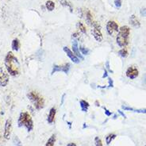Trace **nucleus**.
Wrapping results in <instances>:
<instances>
[{
	"instance_id": "nucleus-24",
	"label": "nucleus",
	"mask_w": 146,
	"mask_h": 146,
	"mask_svg": "<svg viewBox=\"0 0 146 146\" xmlns=\"http://www.w3.org/2000/svg\"><path fill=\"white\" fill-rule=\"evenodd\" d=\"M118 54L120 55L122 58H125V57H127L128 56V54H129V53H128V51L125 48H121V50L118 51Z\"/></svg>"
},
{
	"instance_id": "nucleus-16",
	"label": "nucleus",
	"mask_w": 146,
	"mask_h": 146,
	"mask_svg": "<svg viewBox=\"0 0 146 146\" xmlns=\"http://www.w3.org/2000/svg\"><path fill=\"white\" fill-rule=\"evenodd\" d=\"M80 105L81 107V110L82 111H84V112H87L88 110V108H89V102H87L86 100H84V99H82L80 101Z\"/></svg>"
},
{
	"instance_id": "nucleus-11",
	"label": "nucleus",
	"mask_w": 146,
	"mask_h": 146,
	"mask_svg": "<svg viewBox=\"0 0 146 146\" xmlns=\"http://www.w3.org/2000/svg\"><path fill=\"white\" fill-rule=\"evenodd\" d=\"M64 51L65 52V53L67 54V56L69 57L70 60H71L73 63H75V64H79V63H80V59L78 58L73 53V52L69 48H68L67 46H64Z\"/></svg>"
},
{
	"instance_id": "nucleus-27",
	"label": "nucleus",
	"mask_w": 146,
	"mask_h": 146,
	"mask_svg": "<svg viewBox=\"0 0 146 146\" xmlns=\"http://www.w3.org/2000/svg\"><path fill=\"white\" fill-rule=\"evenodd\" d=\"M114 5L117 8H120L121 7V0H114Z\"/></svg>"
},
{
	"instance_id": "nucleus-5",
	"label": "nucleus",
	"mask_w": 146,
	"mask_h": 146,
	"mask_svg": "<svg viewBox=\"0 0 146 146\" xmlns=\"http://www.w3.org/2000/svg\"><path fill=\"white\" fill-rule=\"evenodd\" d=\"M91 26L92 27V29L91 30V34L93 35L94 38L97 41L102 42V40H103V36H102V34L101 33V26H99L96 22H92Z\"/></svg>"
},
{
	"instance_id": "nucleus-22",
	"label": "nucleus",
	"mask_w": 146,
	"mask_h": 146,
	"mask_svg": "<svg viewBox=\"0 0 146 146\" xmlns=\"http://www.w3.org/2000/svg\"><path fill=\"white\" fill-rule=\"evenodd\" d=\"M76 27H77V29L80 30V32H81L82 33H84V34L87 33V29H86V27L84 26V25L82 23V22H77Z\"/></svg>"
},
{
	"instance_id": "nucleus-20",
	"label": "nucleus",
	"mask_w": 146,
	"mask_h": 146,
	"mask_svg": "<svg viewBox=\"0 0 146 146\" xmlns=\"http://www.w3.org/2000/svg\"><path fill=\"white\" fill-rule=\"evenodd\" d=\"M56 135L55 134H52V135L48 138V140L47 141V142L45 144L44 146H54V144L56 142Z\"/></svg>"
},
{
	"instance_id": "nucleus-36",
	"label": "nucleus",
	"mask_w": 146,
	"mask_h": 146,
	"mask_svg": "<svg viewBox=\"0 0 146 146\" xmlns=\"http://www.w3.org/2000/svg\"><path fill=\"white\" fill-rule=\"evenodd\" d=\"M95 104H96V105H95L96 106H99V102H98V101H96V102H95Z\"/></svg>"
},
{
	"instance_id": "nucleus-9",
	"label": "nucleus",
	"mask_w": 146,
	"mask_h": 146,
	"mask_svg": "<svg viewBox=\"0 0 146 146\" xmlns=\"http://www.w3.org/2000/svg\"><path fill=\"white\" fill-rule=\"evenodd\" d=\"M126 76L130 79V80H134L139 75V71L137 69V68H136L134 66H131V67H129L128 69L126 70V72H125Z\"/></svg>"
},
{
	"instance_id": "nucleus-38",
	"label": "nucleus",
	"mask_w": 146,
	"mask_h": 146,
	"mask_svg": "<svg viewBox=\"0 0 146 146\" xmlns=\"http://www.w3.org/2000/svg\"><path fill=\"white\" fill-rule=\"evenodd\" d=\"M145 83H146V79H145Z\"/></svg>"
},
{
	"instance_id": "nucleus-15",
	"label": "nucleus",
	"mask_w": 146,
	"mask_h": 146,
	"mask_svg": "<svg viewBox=\"0 0 146 146\" xmlns=\"http://www.w3.org/2000/svg\"><path fill=\"white\" fill-rule=\"evenodd\" d=\"M84 16H85V20H86V22L88 23L89 26H91L92 24V15H91V12L89 10L86 9V11H84Z\"/></svg>"
},
{
	"instance_id": "nucleus-4",
	"label": "nucleus",
	"mask_w": 146,
	"mask_h": 146,
	"mask_svg": "<svg viewBox=\"0 0 146 146\" xmlns=\"http://www.w3.org/2000/svg\"><path fill=\"white\" fill-rule=\"evenodd\" d=\"M27 97L37 110H40L44 108V99L39 93L36 91H29L27 94Z\"/></svg>"
},
{
	"instance_id": "nucleus-13",
	"label": "nucleus",
	"mask_w": 146,
	"mask_h": 146,
	"mask_svg": "<svg viewBox=\"0 0 146 146\" xmlns=\"http://www.w3.org/2000/svg\"><path fill=\"white\" fill-rule=\"evenodd\" d=\"M129 23L131 24V26H133V27L137 28V29H139V28L141 27V23H140L137 18L134 15H133L130 16V18H129Z\"/></svg>"
},
{
	"instance_id": "nucleus-32",
	"label": "nucleus",
	"mask_w": 146,
	"mask_h": 146,
	"mask_svg": "<svg viewBox=\"0 0 146 146\" xmlns=\"http://www.w3.org/2000/svg\"><path fill=\"white\" fill-rule=\"evenodd\" d=\"M110 64L109 61H106V68H107V69L109 70V72H112V71H111V70L110 69V64Z\"/></svg>"
},
{
	"instance_id": "nucleus-10",
	"label": "nucleus",
	"mask_w": 146,
	"mask_h": 146,
	"mask_svg": "<svg viewBox=\"0 0 146 146\" xmlns=\"http://www.w3.org/2000/svg\"><path fill=\"white\" fill-rule=\"evenodd\" d=\"M9 83V75L0 67V87H6Z\"/></svg>"
},
{
	"instance_id": "nucleus-26",
	"label": "nucleus",
	"mask_w": 146,
	"mask_h": 146,
	"mask_svg": "<svg viewBox=\"0 0 146 146\" xmlns=\"http://www.w3.org/2000/svg\"><path fill=\"white\" fill-rule=\"evenodd\" d=\"M95 146H103L102 145V141H101V139L99 138V137H95Z\"/></svg>"
},
{
	"instance_id": "nucleus-21",
	"label": "nucleus",
	"mask_w": 146,
	"mask_h": 146,
	"mask_svg": "<svg viewBox=\"0 0 146 146\" xmlns=\"http://www.w3.org/2000/svg\"><path fill=\"white\" fill-rule=\"evenodd\" d=\"M45 7L47 8L48 11H52L55 8L54 2H52V0H48L47 2L45 3Z\"/></svg>"
},
{
	"instance_id": "nucleus-39",
	"label": "nucleus",
	"mask_w": 146,
	"mask_h": 146,
	"mask_svg": "<svg viewBox=\"0 0 146 146\" xmlns=\"http://www.w3.org/2000/svg\"><path fill=\"white\" fill-rule=\"evenodd\" d=\"M145 146H146V145H145Z\"/></svg>"
},
{
	"instance_id": "nucleus-23",
	"label": "nucleus",
	"mask_w": 146,
	"mask_h": 146,
	"mask_svg": "<svg viewBox=\"0 0 146 146\" xmlns=\"http://www.w3.org/2000/svg\"><path fill=\"white\" fill-rule=\"evenodd\" d=\"M115 137H116V134H114V133H110V134H108L106 137V145H110L113 139H115Z\"/></svg>"
},
{
	"instance_id": "nucleus-12",
	"label": "nucleus",
	"mask_w": 146,
	"mask_h": 146,
	"mask_svg": "<svg viewBox=\"0 0 146 146\" xmlns=\"http://www.w3.org/2000/svg\"><path fill=\"white\" fill-rule=\"evenodd\" d=\"M72 52L80 60H84V56H82L81 52L79 50V46H78V41L76 39H73L72 44Z\"/></svg>"
},
{
	"instance_id": "nucleus-3",
	"label": "nucleus",
	"mask_w": 146,
	"mask_h": 146,
	"mask_svg": "<svg viewBox=\"0 0 146 146\" xmlns=\"http://www.w3.org/2000/svg\"><path fill=\"white\" fill-rule=\"evenodd\" d=\"M18 126H24L27 131L30 132L33 129V121L32 117L28 112H22L18 117Z\"/></svg>"
},
{
	"instance_id": "nucleus-25",
	"label": "nucleus",
	"mask_w": 146,
	"mask_h": 146,
	"mask_svg": "<svg viewBox=\"0 0 146 146\" xmlns=\"http://www.w3.org/2000/svg\"><path fill=\"white\" fill-rule=\"evenodd\" d=\"M79 49L80 50L81 54L84 55V56H87V55L89 54V52H90V50H89L88 48H84V46H80Z\"/></svg>"
},
{
	"instance_id": "nucleus-35",
	"label": "nucleus",
	"mask_w": 146,
	"mask_h": 146,
	"mask_svg": "<svg viewBox=\"0 0 146 146\" xmlns=\"http://www.w3.org/2000/svg\"><path fill=\"white\" fill-rule=\"evenodd\" d=\"M107 77V72H106V70L104 71V74H103V76H102V78H106Z\"/></svg>"
},
{
	"instance_id": "nucleus-28",
	"label": "nucleus",
	"mask_w": 146,
	"mask_h": 146,
	"mask_svg": "<svg viewBox=\"0 0 146 146\" xmlns=\"http://www.w3.org/2000/svg\"><path fill=\"white\" fill-rule=\"evenodd\" d=\"M140 14L144 16V17H146V8H143L140 11Z\"/></svg>"
},
{
	"instance_id": "nucleus-8",
	"label": "nucleus",
	"mask_w": 146,
	"mask_h": 146,
	"mask_svg": "<svg viewBox=\"0 0 146 146\" xmlns=\"http://www.w3.org/2000/svg\"><path fill=\"white\" fill-rule=\"evenodd\" d=\"M11 131H12V120L11 118H8L7 120L6 121L5 123V128H4V138L9 140L11 137Z\"/></svg>"
},
{
	"instance_id": "nucleus-7",
	"label": "nucleus",
	"mask_w": 146,
	"mask_h": 146,
	"mask_svg": "<svg viewBox=\"0 0 146 146\" xmlns=\"http://www.w3.org/2000/svg\"><path fill=\"white\" fill-rule=\"evenodd\" d=\"M70 68H71V65H70L69 63H67V64H64V65H56L55 64L53 66V68H52V75H53L54 73L57 72H63L65 74H68L69 72Z\"/></svg>"
},
{
	"instance_id": "nucleus-37",
	"label": "nucleus",
	"mask_w": 146,
	"mask_h": 146,
	"mask_svg": "<svg viewBox=\"0 0 146 146\" xmlns=\"http://www.w3.org/2000/svg\"><path fill=\"white\" fill-rule=\"evenodd\" d=\"M64 97H65V95H63V97H62V102H61V104H63V102H64Z\"/></svg>"
},
{
	"instance_id": "nucleus-34",
	"label": "nucleus",
	"mask_w": 146,
	"mask_h": 146,
	"mask_svg": "<svg viewBox=\"0 0 146 146\" xmlns=\"http://www.w3.org/2000/svg\"><path fill=\"white\" fill-rule=\"evenodd\" d=\"M67 146H76V145L75 143L71 142V143H68V144L67 145Z\"/></svg>"
},
{
	"instance_id": "nucleus-19",
	"label": "nucleus",
	"mask_w": 146,
	"mask_h": 146,
	"mask_svg": "<svg viewBox=\"0 0 146 146\" xmlns=\"http://www.w3.org/2000/svg\"><path fill=\"white\" fill-rule=\"evenodd\" d=\"M121 108L124 110H132V111H134L137 113H146V109H140V110H135L131 107H129L126 106H122Z\"/></svg>"
},
{
	"instance_id": "nucleus-29",
	"label": "nucleus",
	"mask_w": 146,
	"mask_h": 146,
	"mask_svg": "<svg viewBox=\"0 0 146 146\" xmlns=\"http://www.w3.org/2000/svg\"><path fill=\"white\" fill-rule=\"evenodd\" d=\"M103 109H104V110H105V113H106V116H110V115L112 114V113H111L110 110H108L106 109V107H103Z\"/></svg>"
},
{
	"instance_id": "nucleus-1",
	"label": "nucleus",
	"mask_w": 146,
	"mask_h": 146,
	"mask_svg": "<svg viewBox=\"0 0 146 146\" xmlns=\"http://www.w3.org/2000/svg\"><path fill=\"white\" fill-rule=\"evenodd\" d=\"M5 67L8 73L12 76H18L20 74V64L18 58L15 56L12 52H9L4 60Z\"/></svg>"
},
{
	"instance_id": "nucleus-6",
	"label": "nucleus",
	"mask_w": 146,
	"mask_h": 146,
	"mask_svg": "<svg viewBox=\"0 0 146 146\" xmlns=\"http://www.w3.org/2000/svg\"><path fill=\"white\" fill-rule=\"evenodd\" d=\"M119 30V27L118 25L115 22L113 21H109L106 24V31L109 34L110 36H115L117 35Z\"/></svg>"
},
{
	"instance_id": "nucleus-30",
	"label": "nucleus",
	"mask_w": 146,
	"mask_h": 146,
	"mask_svg": "<svg viewBox=\"0 0 146 146\" xmlns=\"http://www.w3.org/2000/svg\"><path fill=\"white\" fill-rule=\"evenodd\" d=\"M16 140H17V142H16V141H14L15 145L17 146H22V145H21V141H20V140L18 139V137H16Z\"/></svg>"
},
{
	"instance_id": "nucleus-33",
	"label": "nucleus",
	"mask_w": 146,
	"mask_h": 146,
	"mask_svg": "<svg viewBox=\"0 0 146 146\" xmlns=\"http://www.w3.org/2000/svg\"><path fill=\"white\" fill-rule=\"evenodd\" d=\"M117 111H118V113H120V114H121V116H122V117H125V118H126V116H125V113H123V112H121V110H117Z\"/></svg>"
},
{
	"instance_id": "nucleus-18",
	"label": "nucleus",
	"mask_w": 146,
	"mask_h": 146,
	"mask_svg": "<svg viewBox=\"0 0 146 146\" xmlns=\"http://www.w3.org/2000/svg\"><path fill=\"white\" fill-rule=\"evenodd\" d=\"M11 47L12 49L14 51H18L19 50V48H20V42L18 38H15L12 41V44H11Z\"/></svg>"
},
{
	"instance_id": "nucleus-14",
	"label": "nucleus",
	"mask_w": 146,
	"mask_h": 146,
	"mask_svg": "<svg viewBox=\"0 0 146 146\" xmlns=\"http://www.w3.org/2000/svg\"><path fill=\"white\" fill-rule=\"evenodd\" d=\"M56 110L55 107H52L50 110H49V113L48 115L47 121L49 124H52L55 120V117H56Z\"/></svg>"
},
{
	"instance_id": "nucleus-17",
	"label": "nucleus",
	"mask_w": 146,
	"mask_h": 146,
	"mask_svg": "<svg viewBox=\"0 0 146 146\" xmlns=\"http://www.w3.org/2000/svg\"><path fill=\"white\" fill-rule=\"evenodd\" d=\"M60 4L62 5L63 7L68 8V9H69L70 12H71V13H72L73 7H72V3H71L70 2H68V0H60Z\"/></svg>"
},
{
	"instance_id": "nucleus-2",
	"label": "nucleus",
	"mask_w": 146,
	"mask_h": 146,
	"mask_svg": "<svg viewBox=\"0 0 146 146\" xmlns=\"http://www.w3.org/2000/svg\"><path fill=\"white\" fill-rule=\"evenodd\" d=\"M129 34H130V29L129 26H121L119 29L116 37L117 44L119 47L125 48L126 45H128L129 40Z\"/></svg>"
},
{
	"instance_id": "nucleus-31",
	"label": "nucleus",
	"mask_w": 146,
	"mask_h": 146,
	"mask_svg": "<svg viewBox=\"0 0 146 146\" xmlns=\"http://www.w3.org/2000/svg\"><path fill=\"white\" fill-rule=\"evenodd\" d=\"M108 81H109V87L110 88H113V80H112V79H110V78H109L108 79Z\"/></svg>"
}]
</instances>
